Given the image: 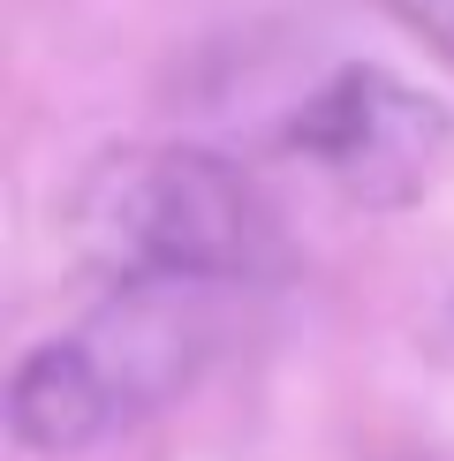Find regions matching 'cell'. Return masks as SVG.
I'll use <instances>...</instances> for the list:
<instances>
[{
  "label": "cell",
  "mask_w": 454,
  "mask_h": 461,
  "mask_svg": "<svg viewBox=\"0 0 454 461\" xmlns=\"http://www.w3.org/2000/svg\"><path fill=\"white\" fill-rule=\"evenodd\" d=\"M68 249L122 295L235 287L280 265V212L235 159L204 144H122L76 175Z\"/></svg>",
  "instance_id": "1"
},
{
  "label": "cell",
  "mask_w": 454,
  "mask_h": 461,
  "mask_svg": "<svg viewBox=\"0 0 454 461\" xmlns=\"http://www.w3.org/2000/svg\"><path fill=\"white\" fill-rule=\"evenodd\" d=\"M189 371L182 318L167 295H122L114 318L84 325L68 340H38L8 378V431L31 454H76L114 424L151 409Z\"/></svg>",
  "instance_id": "2"
},
{
  "label": "cell",
  "mask_w": 454,
  "mask_h": 461,
  "mask_svg": "<svg viewBox=\"0 0 454 461\" xmlns=\"http://www.w3.org/2000/svg\"><path fill=\"white\" fill-rule=\"evenodd\" d=\"M378 15H394L402 31H416L424 46H440L447 61H454V0H371Z\"/></svg>",
  "instance_id": "4"
},
{
  "label": "cell",
  "mask_w": 454,
  "mask_h": 461,
  "mask_svg": "<svg viewBox=\"0 0 454 461\" xmlns=\"http://www.w3.org/2000/svg\"><path fill=\"white\" fill-rule=\"evenodd\" d=\"M288 144L364 204H409L440 175L454 129L447 106L394 84L386 68H340L295 106Z\"/></svg>",
  "instance_id": "3"
}]
</instances>
